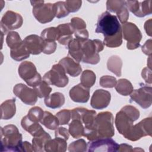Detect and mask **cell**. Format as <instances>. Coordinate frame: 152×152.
Masks as SVG:
<instances>
[{"label":"cell","instance_id":"6da1fadb","mask_svg":"<svg viewBox=\"0 0 152 152\" xmlns=\"http://www.w3.org/2000/svg\"><path fill=\"white\" fill-rule=\"evenodd\" d=\"M96 33H102L104 36L103 45L109 48H117L122 43L121 26L116 16L108 11L99 16L95 30Z\"/></svg>","mask_w":152,"mask_h":152},{"label":"cell","instance_id":"7a4b0ae2","mask_svg":"<svg viewBox=\"0 0 152 152\" xmlns=\"http://www.w3.org/2000/svg\"><path fill=\"white\" fill-rule=\"evenodd\" d=\"M115 135L113 126V116L110 112L106 111L96 115L90 129L86 132L84 137L89 141L111 138Z\"/></svg>","mask_w":152,"mask_h":152},{"label":"cell","instance_id":"3957f363","mask_svg":"<svg viewBox=\"0 0 152 152\" xmlns=\"http://www.w3.org/2000/svg\"><path fill=\"white\" fill-rule=\"evenodd\" d=\"M2 151H19L22 143V135L17 127L12 124L1 128Z\"/></svg>","mask_w":152,"mask_h":152},{"label":"cell","instance_id":"277c9868","mask_svg":"<svg viewBox=\"0 0 152 152\" xmlns=\"http://www.w3.org/2000/svg\"><path fill=\"white\" fill-rule=\"evenodd\" d=\"M104 49L103 42L98 39H87L82 42L81 51L83 58L81 61L84 63L96 65L100 60L99 52Z\"/></svg>","mask_w":152,"mask_h":152},{"label":"cell","instance_id":"5b68a950","mask_svg":"<svg viewBox=\"0 0 152 152\" xmlns=\"http://www.w3.org/2000/svg\"><path fill=\"white\" fill-rule=\"evenodd\" d=\"M30 2L33 6V14L39 23L45 24L53 20L55 17L53 4H44V1H34Z\"/></svg>","mask_w":152,"mask_h":152},{"label":"cell","instance_id":"8992f818","mask_svg":"<svg viewBox=\"0 0 152 152\" xmlns=\"http://www.w3.org/2000/svg\"><path fill=\"white\" fill-rule=\"evenodd\" d=\"M18 71L20 77L26 84L33 88L42 81L40 74L37 71L36 66L31 62H22L18 66Z\"/></svg>","mask_w":152,"mask_h":152},{"label":"cell","instance_id":"52a82bcc","mask_svg":"<svg viewBox=\"0 0 152 152\" xmlns=\"http://www.w3.org/2000/svg\"><path fill=\"white\" fill-rule=\"evenodd\" d=\"M121 27L122 36L127 41V49L134 50L138 48L142 39V34L138 27L134 23L131 22L122 24Z\"/></svg>","mask_w":152,"mask_h":152},{"label":"cell","instance_id":"ba28073f","mask_svg":"<svg viewBox=\"0 0 152 152\" xmlns=\"http://www.w3.org/2000/svg\"><path fill=\"white\" fill-rule=\"evenodd\" d=\"M43 80L49 85L64 87L68 84L69 79L64 68L58 63L53 65L51 69L44 75Z\"/></svg>","mask_w":152,"mask_h":152},{"label":"cell","instance_id":"9c48e42d","mask_svg":"<svg viewBox=\"0 0 152 152\" xmlns=\"http://www.w3.org/2000/svg\"><path fill=\"white\" fill-rule=\"evenodd\" d=\"M152 118H144L136 125H133L126 135L124 137L132 141H135L145 136L151 137Z\"/></svg>","mask_w":152,"mask_h":152},{"label":"cell","instance_id":"30bf717a","mask_svg":"<svg viewBox=\"0 0 152 152\" xmlns=\"http://www.w3.org/2000/svg\"><path fill=\"white\" fill-rule=\"evenodd\" d=\"M23 23L22 16L16 12L7 11L1 20V30L3 34H8L10 30L19 28Z\"/></svg>","mask_w":152,"mask_h":152},{"label":"cell","instance_id":"8fae6325","mask_svg":"<svg viewBox=\"0 0 152 152\" xmlns=\"http://www.w3.org/2000/svg\"><path fill=\"white\" fill-rule=\"evenodd\" d=\"M118 147L119 144L111 138H100L87 143L88 152L117 151Z\"/></svg>","mask_w":152,"mask_h":152},{"label":"cell","instance_id":"7c38bea8","mask_svg":"<svg viewBox=\"0 0 152 152\" xmlns=\"http://www.w3.org/2000/svg\"><path fill=\"white\" fill-rule=\"evenodd\" d=\"M151 87L144 85L140 88L132 91L130 94L131 102H135L143 109L151 105Z\"/></svg>","mask_w":152,"mask_h":152},{"label":"cell","instance_id":"4fadbf2b","mask_svg":"<svg viewBox=\"0 0 152 152\" xmlns=\"http://www.w3.org/2000/svg\"><path fill=\"white\" fill-rule=\"evenodd\" d=\"M71 111V119H79L84 126V134L89 131L94 122L96 112L93 110H88L84 107H77Z\"/></svg>","mask_w":152,"mask_h":152},{"label":"cell","instance_id":"5bb4252c","mask_svg":"<svg viewBox=\"0 0 152 152\" xmlns=\"http://www.w3.org/2000/svg\"><path fill=\"white\" fill-rule=\"evenodd\" d=\"M14 94L24 103L34 105L37 102V95L34 88H31L23 83L17 84L13 88Z\"/></svg>","mask_w":152,"mask_h":152},{"label":"cell","instance_id":"9a60e30c","mask_svg":"<svg viewBox=\"0 0 152 152\" xmlns=\"http://www.w3.org/2000/svg\"><path fill=\"white\" fill-rule=\"evenodd\" d=\"M134 121L131 116L121 109L116 115L115 124L119 133L125 137L134 125Z\"/></svg>","mask_w":152,"mask_h":152},{"label":"cell","instance_id":"2e32d148","mask_svg":"<svg viewBox=\"0 0 152 152\" xmlns=\"http://www.w3.org/2000/svg\"><path fill=\"white\" fill-rule=\"evenodd\" d=\"M111 99L110 93L103 89H97L93 93L91 100V106L95 109L106 108L110 103Z\"/></svg>","mask_w":152,"mask_h":152},{"label":"cell","instance_id":"e0dca14e","mask_svg":"<svg viewBox=\"0 0 152 152\" xmlns=\"http://www.w3.org/2000/svg\"><path fill=\"white\" fill-rule=\"evenodd\" d=\"M23 43L30 54L39 55L43 52L45 41L36 34L27 36L23 40Z\"/></svg>","mask_w":152,"mask_h":152},{"label":"cell","instance_id":"ac0fdd59","mask_svg":"<svg viewBox=\"0 0 152 152\" xmlns=\"http://www.w3.org/2000/svg\"><path fill=\"white\" fill-rule=\"evenodd\" d=\"M69 94L73 102L84 103L89 100L90 90L89 88H86L80 83L71 88Z\"/></svg>","mask_w":152,"mask_h":152},{"label":"cell","instance_id":"d6986e66","mask_svg":"<svg viewBox=\"0 0 152 152\" xmlns=\"http://www.w3.org/2000/svg\"><path fill=\"white\" fill-rule=\"evenodd\" d=\"M59 64L64 68L65 72L71 77H77L82 71L80 62L75 61L71 57L66 56L61 59L59 61Z\"/></svg>","mask_w":152,"mask_h":152},{"label":"cell","instance_id":"ffe728a7","mask_svg":"<svg viewBox=\"0 0 152 152\" xmlns=\"http://www.w3.org/2000/svg\"><path fill=\"white\" fill-rule=\"evenodd\" d=\"M59 30V37L58 42L62 45L68 46L69 43L74 39L72 34L74 30L70 23H64L59 25L58 27Z\"/></svg>","mask_w":152,"mask_h":152},{"label":"cell","instance_id":"44dd1931","mask_svg":"<svg viewBox=\"0 0 152 152\" xmlns=\"http://www.w3.org/2000/svg\"><path fill=\"white\" fill-rule=\"evenodd\" d=\"M15 99H8L4 102L1 105V118L8 120L11 119L15 114Z\"/></svg>","mask_w":152,"mask_h":152},{"label":"cell","instance_id":"7402d4cb","mask_svg":"<svg viewBox=\"0 0 152 152\" xmlns=\"http://www.w3.org/2000/svg\"><path fill=\"white\" fill-rule=\"evenodd\" d=\"M66 141L58 137L49 140L45 146V151L48 152H64L66 150Z\"/></svg>","mask_w":152,"mask_h":152},{"label":"cell","instance_id":"603a6c76","mask_svg":"<svg viewBox=\"0 0 152 152\" xmlns=\"http://www.w3.org/2000/svg\"><path fill=\"white\" fill-rule=\"evenodd\" d=\"M82 42L83 41L74 38L67 46V48L68 49V56L78 62H81L83 58L81 51Z\"/></svg>","mask_w":152,"mask_h":152},{"label":"cell","instance_id":"cb8c5ba5","mask_svg":"<svg viewBox=\"0 0 152 152\" xmlns=\"http://www.w3.org/2000/svg\"><path fill=\"white\" fill-rule=\"evenodd\" d=\"M21 125L25 131L28 132L33 137L44 131L39 122L33 121L28 118L27 115L24 116L22 118L21 121Z\"/></svg>","mask_w":152,"mask_h":152},{"label":"cell","instance_id":"d4e9b609","mask_svg":"<svg viewBox=\"0 0 152 152\" xmlns=\"http://www.w3.org/2000/svg\"><path fill=\"white\" fill-rule=\"evenodd\" d=\"M50 139V135L45 131L34 136L32 139V145L34 151L36 152L44 151L45 144Z\"/></svg>","mask_w":152,"mask_h":152},{"label":"cell","instance_id":"484cf974","mask_svg":"<svg viewBox=\"0 0 152 152\" xmlns=\"http://www.w3.org/2000/svg\"><path fill=\"white\" fill-rule=\"evenodd\" d=\"M45 105L51 109L59 108L65 103L64 95L60 92H55L45 98Z\"/></svg>","mask_w":152,"mask_h":152},{"label":"cell","instance_id":"4316f807","mask_svg":"<svg viewBox=\"0 0 152 152\" xmlns=\"http://www.w3.org/2000/svg\"><path fill=\"white\" fill-rule=\"evenodd\" d=\"M122 66V61L118 55L110 56L107 62V68L108 70L115 74L117 77L121 76V69Z\"/></svg>","mask_w":152,"mask_h":152},{"label":"cell","instance_id":"83f0119b","mask_svg":"<svg viewBox=\"0 0 152 152\" xmlns=\"http://www.w3.org/2000/svg\"><path fill=\"white\" fill-rule=\"evenodd\" d=\"M40 122L46 128L55 130L58 128L59 123L56 115H52L48 111H44V115Z\"/></svg>","mask_w":152,"mask_h":152},{"label":"cell","instance_id":"f1b7e54d","mask_svg":"<svg viewBox=\"0 0 152 152\" xmlns=\"http://www.w3.org/2000/svg\"><path fill=\"white\" fill-rule=\"evenodd\" d=\"M115 88L119 94L124 96L130 95L134 90L132 83L125 78H121L118 80Z\"/></svg>","mask_w":152,"mask_h":152},{"label":"cell","instance_id":"f546056e","mask_svg":"<svg viewBox=\"0 0 152 152\" xmlns=\"http://www.w3.org/2000/svg\"><path fill=\"white\" fill-rule=\"evenodd\" d=\"M69 133L75 139L79 138L84 134V126L83 124L79 119H72L69 125Z\"/></svg>","mask_w":152,"mask_h":152},{"label":"cell","instance_id":"4dcf8cb0","mask_svg":"<svg viewBox=\"0 0 152 152\" xmlns=\"http://www.w3.org/2000/svg\"><path fill=\"white\" fill-rule=\"evenodd\" d=\"M96 76L95 73L90 69L83 71L80 77V84L86 88H90L95 83Z\"/></svg>","mask_w":152,"mask_h":152},{"label":"cell","instance_id":"1f68e13d","mask_svg":"<svg viewBox=\"0 0 152 152\" xmlns=\"http://www.w3.org/2000/svg\"><path fill=\"white\" fill-rule=\"evenodd\" d=\"M30 53L25 46L24 43L16 49L10 50V56L16 61H21L30 56Z\"/></svg>","mask_w":152,"mask_h":152},{"label":"cell","instance_id":"d6a6232c","mask_svg":"<svg viewBox=\"0 0 152 152\" xmlns=\"http://www.w3.org/2000/svg\"><path fill=\"white\" fill-rule=\"evenodd\" d=\"M6 43L10 50H12L21 46L23 43V40H21L17 32L10 31L6 37Z\"/></svg>","mask_w":152,"mask_h":152},{"label":"cell","instance_id":"836d02e7","mask_svg":"<svg viewBox=\"0 0 152 152\" xmlns=\"http://www.w3.org/2000/svg\"><path fill=\"white\" fill-rule=\"evenodd\" d=\"M40 37L46 42H55L59 37V30L57 27L46 28L42 31Z\"/></svg>","mask_w":152,"mask_h":152},{"label":"cell","instance_id":"e575fe53","mask_svg":"<svg viewBox=\"0 0 152 152\" xmlns=\"http://www.w3.org/2000/svg\"><path fill=\"white\" fill-rule=\"evenodd\" d=\"M151 1H144L139 2L137 11L135 14L138 17H144L151 14Z\"/></svg>","mask_w":152,"mask_h":152},{"label":"cell","instance_id":"d590c367","mask_svg":"<svg viewBox=\"0 0 152 152\" xmlns=\"http://www.w3.org/2000/svg\"><path fill=\"white\" fill-rule=\"evenodd\" d=\"M49 85L46 81L42 80L39 85L34 88L38 97L45 98L49 95L52 91V88Z\"/></svg>","mask_w":152,"mask_h":152},{"label":"cell","instance_id":"8d00e7d4","mask_svg":"<svg viewBox=\"0 0 152 152\" xmlns=\"http://www.w3.org/2000/svg\"><path fill=\"white\" fill-rule=\"evenodd\" d=\"M125 6V1L108 0L106 2V8L108 11L118 13Z\"/></svg>","mask_w":152,"mask_h":152},{"label":"cell","instance_id":"74e56055","mask_svg":"<svg viewBox=\"0 0 152 152\" xmlns=\"http://www.w3.org/2000/svg\"><path fill=\"white\" fill-rule=\"evenodd\" d=\"M53 7L55 17L58 18L65 17L69 13L65 7V2L63 1H58L54 3Z\"/></svg>","mask_w":152,"mask_h":152},{"label":"cell","instance_id":"f35d334b","mask_svg":"<svg viewBox=\"0 0 152 152\" xmlns=\"http://www.w3.org/2000/svg\"><path fill=\"white\" fill-rule=\"evenodd\" d=\"M87 144L84 139H80L71 142L68 147V151L70 152L86 151Z\"/></svg>","mask_w":152,"mask_h":152},{"label":"cell","instance_id":"ab89813d","mask_svg":"<svg viewBox=\"0 0 152 152\" xmlns=\"http://www.w3.org/2000/svg\"><path fill=\"white\" fill-rule=\"evenodd\" d=\"M44 115V111L38 106L31 108L28 112L27 116L34 122H39L42 119Z\"/></svg>","mask_w":152,"mask_h":152},{"label":"cell","instance_id":"60d3db41","mask_svg":"<svg viewBox=\"0 0 152 152\" xmlns=\"http://www.w3.org/2000/svg\"><path fill=\"white\" fill-rule=\"evenodd\" d=\"M59 125H66L71 118V111L68 109H63L56 114Z\"/></svg>","mask_w":152,"mask_h":152},{"label":"cell","instance_id":"b9f144b4","mask_svg":"<svg viewBox=\"0 0 152 152\" xmlns=\"http://www.w3.org/2000/svg\"><path fill=\"white\" fill-rule=\"evenodd\" d=\"M117 80L115 77L110 75H104L100 77L99 84L104 88H113L115 86Z\"/></svg>","mask_w":152,"mask_h":152},{"label":"cell","instance_id":"7bdbcfd3","mask_svg":"<svg viewBox=\"0 0 152 152\" xmlns=\"http://www.w3.org/2000/svg\"><path fill=\"white\" fill-rule=\"evenodd\" d=\"M70 24L73 28L74 31L86 29L87 26L86 22L80 17L72 18Z\"/></svg>","mask_w":152,"mask_h":152},{"label":"cell","instance_id":"ee69618b","mask_svg":"<svg viewBox=\"0 0 152 152\" xmlns=\"http://www.w3.org/2000/svg\"><path fill=\"white\" fill-rule=\"evenodd\" d=\"M121 110L125 112L129 116H131L135 121L140 117V111L134 106L131 105H126L123 107Z\"/></svg>","mask_w":152,"mask_h":152},{"label":"cell","instance_id":"f6af8a7d","mask_svg":"<svg viewBox=\"0 0 152 152\" xmlns=\"http://www.w3.org/2000/svg\"><path fill=\"white\" fill-rule=\"evenodd\" d=\"M65 7L69 12H75L81 7V1H64Z\"/></svg>","mask_w":152,"mask_h":152},{"label":"cell","instance_id":"bcb514c9","mask_svg":"<svg viewBox=\"0 0 152 152\" xmlns=\"http://www.w3.org/2000/svg\"><path fill=\"white\" fill-rule=\"evenodd\" d=\"M57 44L55 42H46L43 49V53L47 55H50L55 52L56 49Z\"/></svg>","mask_w":152,"mask_h":152},{"label":"cell","instance_id":"7dc6e473","mask_svg":"<svg viewBox=\"0 0 152 152\" xmlns=\"http://www.w3.org/2000/svg\"><path fill=\"white\" fill-rule=\"evenodd\" d=\"M55 137L61 138L67 141L69 137V131L64 127H59L55 129Z\"/></svg>","mask_w":152,"mask_h":152},{"label":"cell","instance_id":"c3c4849f","mask_svg":"<svg viewBox=\"0 0 152 152\" xmlns=\"http://www.w3.org/2000/svg\"><path fill=\"white\" fill-rule=\"evenodd\" d=\"M142 78L147 84H151V71L148 67L144 68L141 72Z\"/></svg>","mask_w":152,"mask_h":152},{"label":"cell","instance_id":"681fc988","mask_svg":"<svg viewBox=\"0 0 152 152\" xmlns=\"http://www.w3.org/2000/svg\"><path fill=\"white\" fill-rule=\"evenodd\" d=\"M151 40L149 39L147 40L145 43L141 47V50L142 52L148 56L151 55Z\"/></svg>","mask_w":152,"mask_h":152},{"label":"cell","instance_id":"f907efd6","mask_svg":"<svg viewBox=\"0 0 152 152\" xmlns=\"http://www.w3.org/2000/svg\"><path fill=\"white\" fill-rule=\"evenodd\" d=\"M19 151H27V152H32L34 151L33 148L32 144H31L28 141H24L22 142Z\"/></svg>","mask_w":152,"mask_h":152},{"label":"cell","instance_id":"816d5d0a","mask_svg":"<svg viewBox=\"0 0 152 152\" xmlns=\"http://www.w3.org/2000/svg\"><path fill=\"white\" fill-rule=\"evenodd\" d=\"M132 151H133V148H132V146L127 144H121L119 145V147L117 150V151H128V152H131Z\"/></svg>","mask_w":152,"mask_h":152},{"label":"cell","instance_id":"f5cc1de1","mask_svg":"<svg viewBox=\"0 0 152 152\" xmlns=\"http://www.w3.org/2000/svg\"><path fill=\"white\" fill-rule=\"evenodd\" d=\"M144 27L147 34L151 36V18L145 21Z\"/></svg>","mask_w":152,"mask_h":152}]
</instances>
